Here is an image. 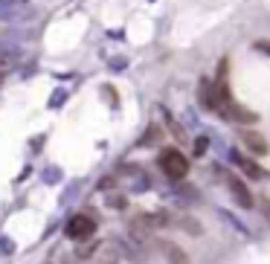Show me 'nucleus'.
I'll use <instances>...</instances> for the list:
<instances>
[{"mask_svg":"<svg viewBox=\"0 0 270 264\" xmlns=\"http://www.w3.org/2000/svg\"><path fill=\"white\" fill-rule=\"evenodd\" d=\"M157 169H160L169 180H183L189 174V160L180 154L177 148H163L157 154Z\"/></svg>","mask_w":270,"mask_h":264,"instance_id":"1","label":"nucleus"},{"mask_svg":"<svg viewBox=\"0 0 270 264\" xmlns=\"http://www.w3.org/2000/svg\"><path fill=\"white\" fill-rule=\"evenodd\" d=\"M64 232H67V238H73V241H87V238L96 232V218H90L87 212H79V215H73V218L67 221Z\"/></svg>","mask_w":270,"mask_h":264,"instance_id":"2","label":"nucleus"},{"mask_svg":"<svg viewBox=\"0 0 270 264\" xmlns=\"http://www.w3.org/2000/svg\"><path fill=\"white\" fill-rule=\"evenodd\" d=\"M224 183H227V189H230V195L235 198V203L244 206V209H250L253 206V191L247 189L244 177H238V174H224Z\"/></svg>","mask_w":270,"mask_h":264,"instance_id":"3","label":"nucleus"},{"mask_svg":"<svg viewBox=\"0 0 270 264\" xmlns=\"http://www.w3.org/2000/svg\"><path fill=\"white\" fill-rule=\"evenodd\" d=\"M198 102H200V108H204V110H212V113H215V108H218V90H215V82L207 79V76L198 82Z\"/></svg>","mask_w":270,"mask_h":264,"instance_id":"4","label":"nucleus"},{"mask_svg":"<svg viewBox=\"0 0 270 264\" xmlns=\"http://www.w3.org/2000/svg\"><path fill=\"white\" fill-rule=\"evenodd\" d=\"M241 142H244V148L250 151V154H256V157H264L270 151V142H267V137H261L259 131H241Z\"/></svg>","mask_w":270,"mask_h":264,"instance_id":"5","label":"nucleus"},{"mask_svg":"<svg viewBox=\"0 0 270 264\" xmlns=\"http://www.w3.org/2000/svg\"><path fill=\"white\" fill-rule=\"evenodd\" d=\"M233 163L244 172V177H250V180H264V169H261L256 160H250L247 154H241V151H233Z\"/></svg>","mask_w":270,"mask_h":264,"instance_id":"6","label":"nucleus"},{"mask_svg":"<svg viewBox=\"0 0 270 264\" xmlns=\"http://www.w3.org/2000/svg\"><path fill=\"white\" fill-rule=\"evenodd\" d=\"M163 253H166V258H169V264H189V255H186V250L177 244H171V241H163Z\"/></svg>","mask_w":270,"mask_h":264,"instance_id":"7","label":"nucleus"},{"mask_svg":"<svg viewBox=\"0 0 270 264\" xmlns=\"http://www.w3.org/2000/svg\"><path fill=\"white\" fill-rule=\"evenodd\" d=\"M177 224H180L183 229H186V232H192V235H200V224H195L192 218H180Z\"/></svg>","mask_w":270,"mask_h":264,"instance_id":"8","label":"nucleus"},{"mask_svg":"<svg viewBox=\"0 0 270 264\" xmlns=\"http://www.w3.org/2000/svg\"><path fill=\"white\" fill-rule=\"evenodd\" d=\"M96 250H99V244L93 241V244H87V247H79V250H76V255H79V258H87V255H93Z\"/></svg>","mask_w":270,"mask_h":264,"instance_id":"9","label":"nucleus"},{"mask_svg":"<svg viewBox=\"0 0 270 264\" xmlns=\"http://www.w3.org/2000/svg\"><path fill=\"white\" fill-rule=\"evenodd\" d=\"M108 203L110 206H117V209H122V206H125V198H108Z\"/></svg>","mask_w":270,"mask_h":264,"instance_id":"10","label":"nucleus"},{"mask_svg":"<svg viewBox=\"0 0 270 264\" xmlns=\"http://www.w3.org/2000/svg\"><path fill=\"white\" fill-rule=\"evenodd\" d=\"M259 50H264V53L270 55V44H259Z\"/></svg>","mask_w":270,"mask_h":264,"instance_id":"11","label":"nucleus"},{"mask_svg":"<svg viewBox=\"0 0 270 264\" xmlns=\"http://www.w3.org/2000/svg\"><path fill=\"white\" fill-rule=\"evenodd\" d=\"M0 87H3V73H0Z\"/></svg>","mask_w":270,"mask_h":264,"instance_id":"12","label":"nucleus"}]
</instances>
